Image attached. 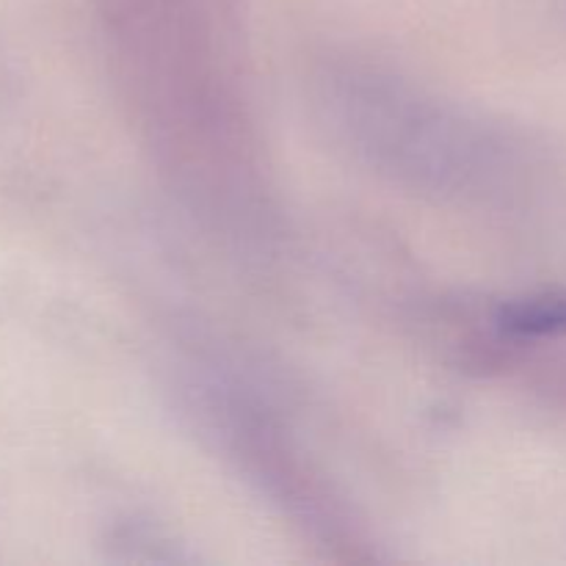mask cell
<instances>
[{"mask_svg":"<svg viewBox=\"0 0 566 566\" xmlns=\"http://www.w3.org/2000/svg\"><path fill=\"white\" fill-rule=\"evenodd\" d=\"M133 133L171 197L235 243L276 235L247 0H92Z\"/></svg>","mask_w":566,"mask_h":566,"instance_id":"1","label":"cell"},{"mask_svg":"<svg viewBox=\"0 0 566 566\" xmlns=\"http://www.w3.org/2000/svg\"><path fill=\"white\" fill-rule=\"evenodd\" d=\"M310 86L332 142L403 191L470 208L523 186V144L512 133L390 66L332 55Z\"/></svg>","mask_w":566,"mask_h":566,"instance_id":"2","label":"cell"},{"mask_svg":"<svg viewBox=\"0 0 566 566\" xmlns=\"http://www.w3.org/2000/svg\"><path fill=\"white\" fill-rule=\"evenodd\" d=\"M191 409L208 437L238 464L260 495L282 509L324 547L365 545L363 531L348 517L340 497L282 426V420L254 392L221 376H199L188 387Z\"/></svg>","mask_w":566,"mask_h":566,"instance_id":"3","label":"cell"}]
</instances>
